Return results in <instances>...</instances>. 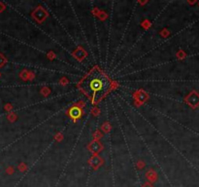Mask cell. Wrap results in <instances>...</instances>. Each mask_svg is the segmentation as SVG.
Instances as JSON below:
<instances>
[{
	"label": "cell",
	"mask_w": 199,
	"mask_h": 187,
	"mask_svg": "<svg viewBox=\"0 0 199 187\" xmlns=\"http://www.w3.org/2000/svg\"><path fill=\"white\" fill-rule=\"evenodd\" d=\"M112 83L103 71L93 68L81 80L79 88L93 102L99 101L110 91Z\"/></svg>",
	"instance_id": "6da1fadb"
},
{
	"label": "cell",
	"mask_w": 199,
	"mask_h": 187,
	"mask_svg": "<svg viewBox=\"0 0 199 187\" xmlns=\"http://www.w3.org/2000/svg\"><path fill=\"white\" fill-rule=\"evenodd\" d=\"M69 115H70V117L73 119H78L81 117L82 110L78 107H73L70 109V111H69Z\"/></svg>",
	"instance_id": "7a4b0ae2"
}]
</instances>
